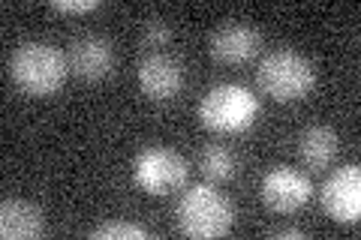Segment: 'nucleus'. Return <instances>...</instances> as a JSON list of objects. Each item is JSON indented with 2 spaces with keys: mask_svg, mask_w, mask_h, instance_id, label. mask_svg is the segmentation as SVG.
Here are the masks:
<instances>
[{
  "mask_svg": "<svg viewBox=\"0 0 361 240\" xmlns=\"http://www.w3.org/2000/svg\"><path fill=\"white\" fill-rule=\"evenodd\" d=\"M235 222V210L229 198H223L214 187H193L175 204V225L180 234L187 237H223L229 234V228Z\"/></svg>",
  "mask_w": 361,
  "mask_h": 240,
  "instance_id": "nucleus-1",
  "label": "nucleus"
},
{
  "mask_svg": "<svg viewBox=\"0 0 361 240\" xmlns=\"http://www.w3.org/2000/svg\"><path fill=\"white\" fill-rule=\"evenodd\" d=\"M9 78L30 96H49L66 82V57L49 42H21L9 57Z\"/></svg>",
  "mask_w": 361,
  "mask_h": 240,
  "instance_id": "nucleus-2",
  "label": "nucleus"
},
{
  "mask_svg": "<svg viewBox=\"0 0 361 240\" xmlns=\"http://www.w3.org/2000/svg\"><path fill=\"white\" fill-rule=\"evenodd\" d=\"M256 82L271 99L295 102V99H304L313 90L316 72H313L307 57H301L292 49H280V51H271L265 61L259 63Z\"/></svg>",
  "mask_w": 361,
  "mask_h": 240,
  "instance_id": "nucleus-3",
  "label": "nucleus"
},
{
  "mask_svg": "<svg viewBox=\"0 0 361 240\" xmlns=\"http://www.w3.org/2000/svg\"><path fill=\"white\" fill-rule=\"evenodd\" d=\"M259 99L241 84H217L199 102V120L214 132H244L253 127Z\"/></svg>",
  "mask_w": 361,
  "mask_h": 240,
  "instance_id": "nucleus-4",
  "label": "nucleus"
},
{
  "mask_svg": "<svg viewBox=\"0 0 361 240\" xmlns=\"http://www.w3.org/2000/svg\"><path fill=\"white\" fill-rule=\"evenodd\" d=\"M133 180L151 196H169L187 180V159L172 147H145L133 163Z\"/></svg>",
  "mask_w": 361,
  "mask_h": 240,
  "instance_id": "nucleus-5",
  "label": "nucleus"
},
{
  "mask_svg": "<svg viewBox=\"0 0 361 240\" xmlns=\"http://www.w3.org/2000/svg\"><path fill=\"white\" fill-rule=\"evenodd\" d=\"M322 210L334 222H358L361 216V171L358 165H343L322 184Z\"/></svg>",
  "mask_w": 361,
  "mask_h": 240,
  "instance_id": "nucleus-6",
  "label": "nucleus"
},
{
  "mask_svg": "<svg viewBox=\"0 0 361 240\" xmlns=\"http://www.w3.org/2000/svg\"><path fill=\"white\" fill-rule=\"evenodd\" d=\"M310 180L298 168L277 165L262 177V201L277 213H292L310 198Z\"/></svg>",
  "mask_w": 361,
  "mask_h": 240,
  "instance_id": "nucleus-7",
  "label": "nucleus"
},
{
  "mask_svg": "<svg viewBox=\"0 0 361 240\" xmlns=\"http://www.w3.org/2000/svg\"><path fill=\"white\" fill-rule=\"evenodd\" d=\"M259 49H262V33L247 21H226L211 37V54L220 63H247L259 54Z\"/></svg>",
  "mask_w": 361,
  "mask_h": 240,
  "instance_id": "nucleus-8",
  "label": "nucleus"
},
{
  "mask_svg": "<svg viewBox=\"0 0 361 240\" xmlns=\"http://www.w3.org/2000/svg\"><path fill=\"white\" fill-rule=\"evenodd\" d=\"M139 87L145 96H151L157 102L172 99L184 87V66L169 54H160V51L148 54L139 63Z\"/></svg>",
  "mask_w": 361,
  "mask_h": 240,
  "instance_id": "nucleus-9",
  "label": "nucleus"
},
{
  "mask_svg": "<svg viewBox=\"0 0 361 240\" xmlns=\"http://www.w3.org/2000/svg\"><path fill=\"white\" fill-rule=\"evenodd\" d=\"M70 70L85 82H103L115 70V45L103 37H82L70 49Z\"/></svg>",
  "mask_w": 361,
  "mask_h": 240,
  "instance_id": "nucleus-10",
  "label": "nucleus"
},
{
  "mask_svg": "<svg viewBox=\"0 0 361 240\" xmlns=\"http://www.w3.org/2000/svg\"><path fill=\"white\" fill-rule=\"evenodd\" d=\"M42 228H45V220L37 204L21 201V198H6L0 204V234L6 240L39 237Z\"/></svg>",
  "mask_w": 361,
  "mask_h": 240,
  "instance_id": "nucleus-11",
  "label": "nucleus"
},
{
  "mask_svg": "<svg viewBox=\"0 0 361 240\" xmlns=\"http://www.w3.org/2000/svg\"><path fill=\"white\" fill-rule=\"evenodd\" d=\"M337 147L341 141H337V132L331 127H307L298 139V156L307 168H325L334 163Z\"/></svg>",
  "mask_w": 361,
  "mask_h": 240,
  "instance_id": "nucleus-12",
  "label": "nucleus"
},
{
  "mask_svg": "<svg viewBox=\"0 0 361 240\" xmlns=\"http://www.w3.org/2000/svg\"><path fill=\"white\" fill-rule=\"evenodd\" d=\"M199 165H202V175L214 184H223V180H232L235 171H238V163H235V153L223 144H208L199 156Z\"/></svg>",
  "mask_w": 361,
  "mask_h": 240,
  "instance_id": "nucleus-13",
  "label": "nucleus"
},
{
  "mask_svg": "<svg viewBox=\"0 0 361 240\" xmlns=\"http://www.w3.org/2000/svg\"><path fill=\"white\" fill-rule=\"evenodd\" d=\"M90 237H97V240H115V237H135V240H145L148 237V228H142V225H135V222H103V225H97L94 232H90Z\"/></svg>",
  "mask_w": 361,
  "mask_h": 240,
  "instance_id": "nucleus-14",
  "label": "nucleus"
},
{
  "mask_svg": "<svg viewBox=\"0 0 361 240\" xmlns=\"http://www.w3.org/2000/svg\"><path fill=\"white\" fill-rule=\"evenodd\" d=\"M169 39H172V27L166 25V21H148V25H145V42L148 45H157V49H160V45H166Z\"/></svg>",
  "mask_w": 361,
  "mask_h": 240,
  "instance_id": "nucleus-15",
  "label": "nucleus"
},
{
  "mask_svg": "<svg viewBox=\"0 0 361 240\" xmlns=\"http://www.w3.org/2000/svg\"><path fill=\"white\" fill-rule=\"evenodd\" d=\"M97 6V0H54L51 4V9H58V13H90Z\"/></svg>",
  "mask_w": 361,
  "mask_h": 240,
  "instance_id": "nucleus-16",
  "label": "nucleus"
},
{
  "mask_svg": "<svg viewBox=\"0 0 361 240\" xmlns=\"http://www.w3.org/2000/svg\"><path fill=\"white\" fill-rule=\"evenodd\" d=\"M274 237H289V240H304L301 228H283V232H274Z\"/></svg>",
  "mask_w": 361,
  "mask_h": 240,
  "instance_id": "nucleus-17",
  "label": "nucleus"
}]
</instances>
